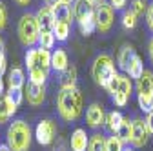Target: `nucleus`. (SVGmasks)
Returning a JSON list of instances; mask_svg holds the SVG:
<instances>
[{
	"instance_id": "obj_25",
	"label": "nucleus",
	"mask_w": 153,
	"mask_h": 151,
	"mask_svg": "<svg viewBox=\"0 0 153 151\" xmlns=\"http://www.w3.org/2000/svg\"><path fill=\"white\" fill-rule=\"evenodd\" d=\"M79 27L82 31V35H91L95 29H97V20H95V13L93 15H88L84 18L79 20Z\"/></svg>"
},
{
	"instance_id": "obj_40",
	"label": "nucleus",
	"mask_w": 153,
	"mask_h": 151,
	"mask_svg": "<svg viewBox=\"0 0 153 151\" xmlns=\"http://www.w3.org/2000/svg\"><path fill=\"white\" fill-rule=\"evenodd\" d=\"M55 151H68V146L64 140H59V146H55Z\"/></svg>"
},
{
	"instance_id": "obj_47",
	"label": "nucleus",
	"mask_w": 153,
	"mask_h": 151,
	"mask_svg": "<svg viewBox=\"0 0 153 151\" xmlns=\"http://www.w3.org/2000/svg\"><path fill=\"white\" fill-rule=\"evenodd\" d=\"M124 151H135V149H133V146H131V147L128 146V147H124Z\"/></svg>"
},
{
	"instance_id": "obj_38",
	"label": "nucleus",
	"mask_w": 153,
	"mask_h": 151,
	"mask_svg": "<svg viewBox=\"0 0 153 151\" xmlns=\"http://www.w3.org/2000/svg\"><path fill=\"white\" fill-rule=\"evenodd\" d=\"M7 69V60H6V55L0 56V77H4V73Z\"/></svg>"
},
{
	"instance_id": "obj_44",
	"label": "nucleus",
	"mask_w": 153,
	"mask_h": 151,
	"mask_svg": "<svg viewBox=\"0 0 153 151\" xmlns=\"http://www.w3.org/2000/svg\"><path fill=\"white\" fill-rule=\"evenodd\" d=\"M2 95H6V93H4V80H2V77H0V97Z\"/></svg>"
},
{
	"instance_id": "obj_9",
	"label": "nucleus",
	"mask_w": 153,
	"mask_h": 151,
	"mask_svg": "<svg viewBox=\"0 0 153 151\" xmlns=\"http://www.w3.org/2000/svg\"><path fill=\"white\" fill-rule=\"evenodd\" d=\"M55 135H56V126L53 120L46 118V120H40L36 124L35 137H36V142L40 146H49L55 140Z\"/></svg>"
},
{
	"instance_id": "obj_43",
	"label": "nucleus",
	"mask_w": 153,
	"mask_h": 151,
	"mask_svg": "<svg viewBox=\"0 0 153 151\" xmlns=\"http://www.w3.org/2000/svg\"><path fill=\"white\" fill-rule=\"evenodd\" d=\"M15 2H16L18 6H27V4L31 2V0H15Z\"/></svg>"
},
{
	"instance_id": "obj_49",
	"label": "nucleus",
	"mask_w": 153,
	"mask_h": 151,
	"mask_svg": "<svg viewBox=\"0 0 153 151\" xmlns=\"http://www.w3.org/2000/svg\"><path fill=\"white\" fill-rule=\"evenodd\" d=\"M64 2H69V4H71V2H75V0H64Z\"/></svg>"
},
{
	"instance_id": "obj_30",
	"label": "nucleus",
	"mask_w": 153,
	"mask_h": 151,
	"mask_svg": "<svg viewBox=\"0 0 153 151\" xmlns=\"http://www.w3.org/2000/svg\"><path fill=\"white\" fill-rule=\"evenodd\" d=\"M137 15L133 13L131 9H124L122 11V16H120V22H122V27L124 29H133L137 26Z\"/></svg>"
},
{
	"instance_id": "obj_32",
	"label": "nucleus",
	"mask_w": 153,
	"mask_h": 151,
	"mask_svg": "<svg viewBox=\"0 0 153 151\" xmlns=\"http://www.w3.org/2000/svg\"><path fill=\"white\" fill-rule=\"evenodd\" d=\"M106 149L108 151H124V142L117 135H111L106 138Z\"/></svg>"
},
{
	"instance_id": "obj_15",
	"label": "nucleus",
	"mask_w": 153,
	"mask_h": 151,
	"mask_svg": "<svg viewBox=\"0 0 153 151\" xmlns=\"http://www.w3.org/2000/svg\"><path fill=\"white\" fill-rule=\"evenodd\" d=\"M135 56H137L135 49H133L129 44H124V46L119 49V55H117V64H119V67L126 73L128 67H129V64L133 62V58H135Z\"/></svg>"
},
{
	"instance_id": "obj_29",
	"label": "nucleus",
	"mask_w": 153,
	"mask_h": 151,
	"mask_svg": "<svg viewBox=\"0 0 153 151\" xmlns=\"http://www.w3.org/2000/svg\"><path fill=\"white\" fill-rule=\"evenodd\" d=\"M6 97L18 107L22 104V100L26 98V93H24V87H9L7 93H6Z\"/></svg>"
},
{
	"instance_id": "obj_2",
	"label": "nucleus",
	"mask_w": 153,
	"mask_h": 151,
	"mask_svg": "<svg viewBox=\"0 0 153 151\" xmlns=\"http://www.w3.org/2000/svg\"><path fill=\"white\" fill-rule=\"evenodd\" d=\"M31 127L26 120H13L7 127L6 140L11 151H29L31 147Z\"/></svg>"
},
{
	"instance_id": "obj_45",
	"label": "nucleus",
	"mask_w": 153,
	"mask_h": 151,
	"mask_svg": "<svg viewBox=\"0 0 153 151\" xmlns=\"http://www.w3.org/2000/svg\"><path fill=\"white\" fill-rule=\"evenodd\" d=\"M4 55V40H2V36H0V56Z\"/></svg>"
},
{
	"instance_id": "obj_22",
	"label": "nucleus",
	"mask_w": 153,
	"mask_h": 151,
	"mask_svg": "<svg viewBox=\"0 0 153 151\" xmlns=\"http://www.w3.org/2000/svg\"><path fill=\"white\" fill-rule=\"evenodd\" d=\"M137 93H153V73L144 71L142 77L137 80Z\"/></svg>"
},
{
	"instance_id": "obj_42",
	"label": "nucleus",
	"mask_w": 153,
	"mask_h": 151,
	"mask_svg": "<svg viewBox=\"0 0 153 151\" xmlns=\"http://www.w3.org/2000/svg\"><path fill=\"white\" fill-rule=\"evenodd\" d=\"M59 2H60V0H44V4L49 6V7H53L55 4H59Z\"/></svg>"
},
{
	"instance_id": "obj_28",
	"label": "nucleus",
	"mask_w": 153,
	"mask_h": 151,
	"mask_svg": "<svg viewBox=\"0 0 153 151\" xmlns=\"http://www.w3.org/2000/svg\"><path fill=\"white\" fill-rule=\"evenodd\" d=\"M137 100H139V107L144 113H151L153 111V93H139Z\"/></svg>"
},
{
	"instance_id": "obj_11",
	"label": "nucleus",
	"mask_w": 153,
	"mask_h": 151,
	"mask_svg": "<svg viewBox=\"0 0 153 151\" xmlns=\"http://www.w3.org/2000/svg\"><path fill=\"white\" fill-rule=\"evenodd\" d=\"M26 98L31 106H42L44 98H46V87L42 84H35V82H27V86L24 87Z\"/></svg>"
},
{
	"instance_id": "obj_3",
	"label": "nucleus",
	"mask_w": 153,
	"mask_h": 151,
	"mask_svg": "<svg viewBox=\"0 0 153 151\" xmlns=\"http://www.w3.org/2000/svg\"><path fill=\"white\" fill-rule=\"evenodd\" d=\"M91 75H93L95 82H97L100 87L108 89L109 84H111V80L119 75L117 67H115V60L111 58L109 55H106V53L99 55L97 58H95L93 66H91Z\"/></svg>"
},
{
	"instance_id": "obj_5",
	"label": "nucleus",
	"mask_w": 153,
	"mask_h": 151,
	"mask_svg": "<svg viewBox=\"0 0 153 151\" xmlns=\"http://www.w3.org/2000/svg\"><path fill=\"white\" fill-rule=\"evenodd\" d=\"M26 66L29 69H42L48 71L51 69V51L44 47H31L26 53Z\"/></svg>"
},
{
	"instance_id": "obj_26",
	"label": "nucleus",
	"mask_w": 153,
	"mask_h": 151,
	"mask_svg": "<svg viewBox=\"0 0 153 151\" xmlns=\"http://www.w3.org/2000/svg\"><path fill=\"white\" fill-rule=\"evenodd\" d=\"M69 33H71V24H68V22H56L55 24L53 35H55L56 40H60V42L68 40L69 38Z\"/></svg>"
},
{
	"instance_id": "obj_6",
	"label": "nucleus",
	"mask_w": 153,
	"mask_h": 151,
	"mask_svg": "<svg viewBox=\"0 0 153 151\" xmlns=\"http://www.w3.org/2000/svg\"><path fill=\"white\" fill-rule=\"evenodd\" d=\"M131 91H133V84H131V78L128 77L126 73H119V78H117V87L113 91V104L117 107H124L128 102H129V97H131Z\"/></svg>"
},
{
	"instance_id": "obj_23",
	"label": "nucleus",
	"mask_w": 153,
	"mask_h": 151,
	"mask_svg": "<svg viewBox=\"0 0 153 151\" xmlns=\"http://www.w3.org/2000/svg\"><path fill=\"white\" fill-rule=\"evenodd\" d=\"M146 69H144V64H142V58L137 55L135 58H133V62L129 64V67H128V71H126V75L129 78H135V80H139L140 77H142V73H144Z\"/></svg>"
},
{
	"instance_id": "obj_17",
	"label": "nucleus",
	"mask_w": 153,
	"mask_h": 151,
	"mask_svg": "<svg viewBox=\"0 0 153 151\" xmlns=\"http://www.w3.org/2000/svg\"><path fill=\"white\" fill-rule=\"evenodd\" d=\"M68 66H69L68 53H66L64 49H55V51L51 53V67H53L55 71L62 73V71H64Z\"/></svg>"
},
{
	"instance_id": "obj_7",
	"label": "nucleus",
	"mask_w": 153,
	"mask_h": 151,
	"mask_svg": "<svg viewBox=\"0 0 153 151\" xmlns=\"http://www.w3.org/2000/svg\"><path fill=\"white\" fill-rule=\"evenodd\" d=\"M113 7L109 2H99L95 6V20H97V29L100 33H108L113 26V20H115V15H113Z\"/></svg>"
},
{
	"instance_id": "obj_13",
	"label": "nucleus",
	"mask_w": 153,
	"mask_h": 151,
	"mask_svg": "<svg viewBox=\"0 0 153 151\" xmlns=\"http://www.w3.org/2000/svg\"><path fill=\"white\" fill-rule=\"evenodd\" d=\"M53 16H55V22H68L71 24V18H73V6L69 2H64L60 0L59 4H55L51 7Z\"/></svg>"
},
{
	"instance_id": "obj_18",
	"label": "nucleus",
	"mask_w": 153,
	"mask_h": 151,
	"mask_svg": "<svg viewBox=\"0 0 153 151\" xmlns=\"http://www.w3.org/2000/svg\"><path fill=\"white\" fill-rule=\"evenodd\" d=\"M15 113H16V106L6 95H2L0 97V124H6Z\"/></svg>"
},
{
	"instance_id": "obj_35",
	"label": "nucleus",
	"mask_w": 153,
	"mask_h": 151,
	"mask_svg": "<svg viewBox=\"0 0 153 151\" xmlns=\"http://www.w3.org/2000/svg\"><path fill=\"white\" fill-rule=\"evenodd\" d=\"M7 24V9L4 6V2H0V31H2Z\"/></svg>"
},
{
	"instance_id": "obj_36",
	"label": "nucleus",
	"mask_w": 153,
	"mask_h": 151,
	"mask_svg": "<svg viewBox=\"0 0 153 151\" xmlns=\"http://www.w3.org/2000/svg\"><path fill=\"white\" fill-rule=\"evenodd\" d=\"M109 4L115 11H124L126 4H128V0H109Z\"/></svg>"
},
{
	"instance_id": "obj_8",
	"label": "nucleus",
	"mask_w": 153,
	"mask_h": 151,
	"mask_svg": "<svg viewBox=\"0 0 153 151\" xmlns=\"http://www.w3.org/2000/svg\"><path fill=\"white\" fill-rule=\"evenodd\" d=\"M149 129L146 120L142 118H133L131 120V146L133 147H144L149 138Z\"/></svg>"
},
{
	"instance_id": "obj_46",
	"label": "nucleus",
	"mask_w": 153,
	"mask_h": 151,
	"mask_svg": "<svg viewBox=\"0 0 153 151\" xmlns=\"http://www.w3.org/2000/svg\"><path fill=\"white\" fill-rule=\"evenodd\" d=\"M0 151H11V147L7 144H2V146H0Z\"/></svg>"
},
{
	"instance_id": "obj_21",
	"label": "nucleus",
	"mask_w": 153,
	"mask_h": 151,
	"mask_svg": "<svg viewBox=\"0 0 153 151\" xmlns=\"http://www.w3.org/2000/svg\"><path fill=\"white\" fill-rule=\"evenodd\" d=\"M9 87H26V75L20 67H13L7 75Z\"/></svg>"
},
{
	"instance_id": "obj_4",
	"label": "nucleus",
	"mask_w": 153,
	"mask_h": 151,
	"mask_svg": "<svg viewBox=\"0 0 153 151\" xmlns=\"http://www.w3.org/2000/svg\"><path fill=\"white\" fill-rule=\"evenodd\" d=\"M16 33H18V38H20V42H22L26 47H33V46L38 42V38H40V27H38L36 16L31 15V13L22 15L20 20H18Z\"/></svg>"
},
{
	"instance_id": "obj_27",
	"label": "nucleus",
	"mask_w": 153,
	"mask_h": 151,
	"mask_svg": "<svg viewBox=\"0 0 153 151\" xmlns=\"http://www.w3.org/2000/svg\"><path fill=\"white\" fill-rule=\"evenodd\" d=\"M117 135L124 144H131V122H129V118H126L124 117V120H122V124H120V127H119V131Z\"/></svg>"
},
{
	"instance_id": "obj_10",
	"label": "nucleus",
	"mask_w": 153,
	"mask_h": 151,
	"mask_svg": "<svg viewBox=\"0 0 153 151\" xmlns=\"http://www.w3.org/2000/svg\"><path fill=\"white\" fill-rule=\"evenodd\" d=\"M36 22H38V27H40V33H53L55 29V16H53V11L49 6H44L36 11Z\"/></svg>"
},
{
	"instance_id": "obj_33",
	"label": "nucleus",
	"mask_w": 153,
	"mask_h": 151,
	"mask_svg": "<svg viewBox=\"0 0 153 151\" xmlns=\"http://www.w3.org/2000/svg\"><path fill=\"white\" fill-rule=\"evenodd\" d=\"M29 80L35 82V84H46L48 80V71H42V69H29Z\"/></svg>"
},
{
	"instance_id": "obj_24",
	"label": "nucleus",
	"mask_w": 153,
	"mask_h": 151,
	"mask_svg": "<svg viewBox=\"0 0 153 151\" xmlns=\"http://www.w3.org/2000/svg\"><path fill=\"white\" fill-rule=\"evenodd\" d=\"M88 151H108V149H106V137L100 135V133H93V135L89 137Z\"/></svg>"
},
{
	"instance_id": "obj_19",
	"label": "nucleus",
	"mask_w": 153,
	"mask_h": 151,
	"mask_svg": "<svg viewBox=\"0 0 153 151\" xmlns=\"http://www.w3.org/2000/svg\"><path fill=\"white\" fill-rule=\"evenodd\" d=\"M60 87H76V67L69 64L62 73H60Z\"/></svg>"
},
{
	"instance_id": "obj_1",
	"label": "nucleus",
	"mask_w": 153,
	"mask_h": 151,
	"mask_svg": "<svg viewBox=\"0 0 153 151\" xmlns=\"http://www.w3.org/2000/svg\"><path fill=\"white\" fill-rule=\"evenodd\" d=\"M56 107H59V115L66 122L79 120V117L82 115V93L76 87L60 89L56 97Z\"/></svg>"
},
{
	"instance_id": "obj_48",
	"label": "nucleus",
	"mask_w": 153,
	"mask_h": 151,
	"mask_svg": "<svg viewBox=\"0 0 153 151\" xmlns=\"http://www.w3.org/2000/svg\"><path fill=\"white\" fill-rule=\"evenodd\" d=\"M89 2H93V4H99V2H102V0H89Z\"/></svg>"
},
{
	"instance_id": "obj_34",
	"label": "nucleus",
	"mask_w": 153,
	"mask_h": 151,
	"mask_svg": "<svg viewBox=\"0 0 153 151\" xmlns=\"http://www.w3.org/2000/svg\"><path fill=\"white\" fill-rule=\"evenodd\" d=\"M55 35L53 33H40V38H38V44H40V47L44 49H51L55 46Z\"/></svg>"
},
{
	"instance_id": "obj_14",
	"label": "nucleus",
	"mask_w": 153,
	"mask_h": 151,
	"mask_svg": "<svg viewBox=\"0 0 153 151\" xmlns=\"http://www.w3.org/2000/svg\"><path fill=\"white\" fill-rule=\"evenodd\" d=\"M88 144H89V137L86 133V129L82 127H76L71 135V142L69 147L71 151H88Z\"/></svg>"
},
{
	"instance_id": "obj_37",
	"label": "nucleus",
	"mask_w": 153,
	"mask_h": 151,
	"mask_svg": "<svg viewBox=\"0 0 153 151\" xmlns=\"http://www.w3.org/2000/svg\"><path fill=\"white\" fill-rule=\"evenodd\" d=\"M146 22H148V27L153 31V4H149V7H148V13H146Z\"/></svg>"
},
{
	"instance_id": "obj_16",
	"label": "nucleus",
	"mask_w": 153,
	"mask_h": 151,
	"mask_svg": "<svg viewBox=\"0 0 153 151\" xmlns=\"http://www.w3.org/2000/svg\"><path fill=\"white\" fill-rule=\"evenodd\" d=\"M95 6L97 4L89 2V0H75V4H73V18L79 22L80 18H84L88 15H93L95 13Z\"/></svg>"
},
{
	"instance_id": "obj_41",
	"label": "nucleus",
	"mask_w": 153,
	"mask_h": 151,
	"mask_svg": "<svg viewBox=\"0 0 153 151\" xmlns=\"http://www.w3.org/2000/svg\"><path fill=\"white\" fill-rule=\"evenodd\" d=\"M148 53H149V58H151V62H153V36H151L149 44H148Z\"/></svg>"
},
{
	"instance_id": "obj_12",
	"label": "nucleus",
	"mask_w": 153,
	"mask_h": 151,
	"mask_svg": "<svg viewBox=\"0 0 153 151\" xmlns=\"http://www.w3.org/2000/svg\"><path fill=\"white\" fill-rule=\"evenodd\" d=\"M86 122H88V126L93 127V129L100 127V126L106 122V113H104V109H102L100 104H91V106L86 109Z\"/></svg>"
},
{
	"instance_id": "obj_31",
	"label": "nucleus",
	"mask_w": 153,
	"mask_h": 151,
	"mask_svg": "<svg viewBox=\"0 0 153 151\" xmlns=\"http://www.w3.org/2000/svg\"><path fill=\"white\" fill-rule=\"evenodd\" d=\"M148 7H149L148 0H131V6H129V9L135 13L137 16L146 15V13H148Z\"/></svg>"
},
{
	"instance_id": "obj_39",
	"label": "nucleus",
	"mask_w": 153,
	"mask_h": 151,
	"mask_svg": "<svg viewBox=\"0 0 153 151\" xmlns=\"http://www.w3.org/2000/svg\"><path fill=\"white\" fill-rule=\"evenodd\" d=\"M146 124H148L149 133L153 135V111H151V113H148V117H146Z\"/></svg>"
},
{
	"instance_id": "obj_20",
	"label": "nucleus",
	"mask_w": 153,
	"mask_h": 151,
	"mask_svg": "<svg viewBox=\"0 0 153 151\" xmlns=\"http://www.w3.org/2000/svg\"><path fill=\"white\" fill-rule=\"evenodd\" d=\"M122 120H124V117H122V113H120V111H109L108 115H106V122H104V126H106V129L109 131L111 135H115V133L119 131Z\"/></svg>"
}]
</instances>
